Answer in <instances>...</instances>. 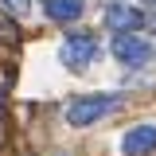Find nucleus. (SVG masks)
<instances>
[{"label": "nucleus", "mask_w": 156, "mask_h": 156, "mask_svg": "<svg viewBox=\"0 0 156 156\" xmlns=\"http://www.w3.org/2000/svg\"><path fill=\"white\" fill-rule=\"evenodd\" d=\"M109 109H117V98H113V94H90V98H74V101L66 105V121H70L74 129H86V125H94L98 117H105Z\"/></svg>", "instance_id": "obj_1"}, {"label": "nucleus", "mask_w": 156, "mask_h": 156, "mask_svg": "<svg viewBox=\"0 0 156 156\" xmlns=\"http://www.w3.org/2000/svg\"><path fill=\"white\" fill-rule=\"evenodd\" d=\"M82 0H47V16L51 20H58V23H70V20H78L82 16Z\"/></svg>", "instance_id": "obj_6"}, {"label": "nucleus", "mask_w": 156, "mask_h": 156, "mask_svg": "<svg viewBox=\"0 0 156 156\" xmlns=\"http://www.w3.org/2000/svg\"><path fill=\"white\" fill-rule=\"evenodd\" d=\"M94 58H98V35H90V31L66 35V43H62V62H66L74 74H82Z\"/></svg>", "instance_id": "obj_2"}, {"label": "nucleus", "mask_w": 156, "mask_h": 156, "mask_svg": "<svg viewBox=\"0 0 156 156\" xmlns=\"http://www.w3.org/2000/svg\"><path fill=\"white\" fill-rule=\"evenodd\" d=\"M0 4H4L8 12H16V16H23V12H27V0H0Z\"/></svg>", "instance_id": "obj_7"}, {"label": "nucleus", "mask_w": 156, "mask_h": 156, "mask_svg": "<svg viewBox=\"0 0 156 156\" xmlns=\"http://www.w3.org/2000/svg\"><path fill=\"white\" fill-rule=\"evenodd\" d=\"M113 55L121 58V62H129V66H144V62L152 58V47H148L144 39H136L133 31H117V39H113Z\"/></svg>", "instance_id": "obj_3"}, {"label": "nucleus", "mask_w": 156, "mask_h": 156, "mask_svg": "<svg viewBox=\"0 0 156 156\" xmlns=\"http://www.w3.org/2000/svg\"><path fill=\"white\" fill-rule=\"evenodd\" d=\"M105 23H109L113 31H133V27L144 23V16H140L136 8H129V4H113V8L105 12Z\"/></svg>", "instance_id": "obj_5"}, {"label": "nucleus", "mask_w": 156, "mask_h": 156, "mask_svg": "<svg viewBox=\"0 0 156 156\" xmlns=\"http://www.w3.org/2000/svg\"><path fill=\"white\" fill-rule=\"evenodd\" d=\"M156 148V125H136L121 136V152L125 156H144Z\"/></svg>", "instance_id": "obj_4"}, {"label": "nucleus", "mask_w": 156, "mask_h": 156, "mask_svg": "<svg viewBox=\"0 0 156 156\" xmlns=\"http://www.w3.org/2000/svg\"><path fill=\"white\" fill-rule=\"evenodd\" d=\"M148 4H156V0H148Z\"/></svg>", "instance_id": "obj_8"}]
</instances>
